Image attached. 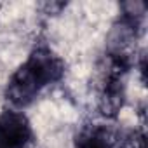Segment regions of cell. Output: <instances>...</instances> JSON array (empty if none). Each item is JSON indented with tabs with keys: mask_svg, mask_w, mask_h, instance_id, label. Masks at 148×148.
I'll return each instance as SVG.
<instances>
[{
	"mask_svg": "<svg viewBox=\"0 0 148 148\" xmlns=\"http://www.w3.org/2000/svg\"><path fill=\"white\" fill-rule=\"evenodd\" d=\"M75 148H115V139L103 125H89L75 138Z\"/></svg>",
	"mask_w": 148,
	"mask_h": 148,
	"instance_id": "obj_3",
	"label": "cell"
},
{
	"mask_svg": "<svg viewBox=\"0 0 148 148\" xmlns=\"http://www.w3.org/2000/svg\"><path fill=\"white\" fill-rule=\"evenodd\" d=\"M33 129L19 110H5L0 115V148H30Z\"/></svg>",
	"mask_w": 148,
	"mask_h": 148,
	"instance_id": "obj_2",
	"label": "cell"
},
{
	"mask_svg": "<svg viewBox=\"0 0 148 148\" xmlns=\"http://www.w3.org/2000/svg\"><path fill=\"white\" fill-rule=\"evenodd\" d=\"M63 75V59L47 45H38L11 75L5 87V98L12 105V108L23 110L35 101L44 87L56 84Z\"/></svg>",
	"mask_w": 148,
	"mask_h": 148,
	"instance_id": "obj_1",
	"label": "cell"
},
{
	"mask_svg": "<svg viewBox=\"0 0 148 148\" xmlns=\"http://www.w3.org/2000/svg\"><path fill=\"white\" fill-rule=\"evenodd\" d=\"M125 148H146L145 134L143 132H132L131 138L125 141Z\"/></svg>",
	"mask_w": 148,
	"mask_h": 148,
	"instance_id": "obj_4",
	"label": "cell"
}]
</instances>
